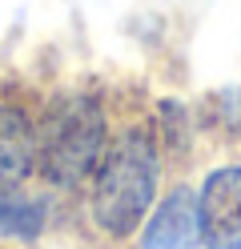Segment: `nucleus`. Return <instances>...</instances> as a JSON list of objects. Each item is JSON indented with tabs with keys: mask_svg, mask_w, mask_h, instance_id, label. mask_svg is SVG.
<instances>
[{
	"mask_svg": "<svg viewBox=\"0 0 241 249\" xmlns=\"http://www.w3.org/2000/svg\"><path fill=\"white\" fill-rule=\"evenodd\" d=\"M197 237H201L197 197L189 189H173L157 205L149 229H145V249H193Z\"/></svg>",
	"mask_w": 241,
	"mask_h": 249,
	"instance_id": "obj_4",
	"label": "nucleus"
},
{
	"mask_svg": "<svg viewBox=\"0 0 241 249\" xmlns=\"http://www.w3.org/2000/svg\"><path fill=\"white\" fill-rule=\"evenodd\" d=\"M37 165V133L28 117L12 105H0V193L16 189Z\"/></svg>",
	"mask_w": 241,
	"mask_h": 249,
	"instance_id": "obj_5",
	"label": "nucleus"
},
{
	"mask_svg": "<svg viewBox=\"0 0 241 249\" xmlns=\"http://www.w3.org/2000/svg\"><path fill=\"white\" fill-rule=\"evenodd\" d=\"M105 149V113L93 97H60L44 117L37 137V157L44 177L60 185L85 181Z\"/></svg>",
	"mask_w": 241,
	"mask_h": 249,
	"instance_id": "obj_2",
	"label": "nucleus"
},
{
	"mask_svg": "<svg viewBox=\"0 0 241 249\" xmlns=\"http://www.w3.org/2000/svg\"><path fill=\"white\" fill-rule=\"evenodd\" d=\"M205 249H241V165L209 173L197 197Z\"/></svg>",
	"mask_w": 241,
	"mask_h": 249,
	"instance_id": "obj_3",
	"label": "nucleus"
},
{
	"mask_svg": "<svg viewBox=\"0 0 241 249\" xmlns=\"http://www.w3.org/2000/svg\"><path fill=\"white\" fill-rule=\"evenodd\" d=\"M157 189V149L145 129H129L117 145L105 153L93 185V213L105 233L125 237L149 213Z\"/></svg>",
	"mask_w": 241,
	"mask_h": 249,
	"instance_id": "obj_1",
	"label": "nucleus"
},
{
	"mask_svg": "<svg viewBox=\"0 0 241 249\" xmlns=\"http://www.w3.org/2000/svg\"><path fill=\"white\" fill-rule=\"evenodd\" d=\"M44 229V201L20 197L16 189L0 193V237H24L32 241Z\"/></svg>",
	"mask_w": 241,
	"mask_h": 249,
	"instance_id": "obj_6",
	"label": "nucleus"
}]
</instances>
